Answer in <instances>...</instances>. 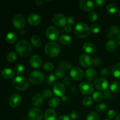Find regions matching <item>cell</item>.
Returning <instances> with one entry per match:
<instances>
[{"instance_id": "681fc988", "label": "cell", "mask_w": 120, "mask_h": 120, "mask_svg": "<svg viewBox=\"0 0 120 120\" xmlns=\"http://www.w3.org/2000/svg\"><path fill=\"white\" fill-rule=\"evenodd\" d=\"M105 3V0H96L94 1V4L97 7H102Z\"/></svg>"}, {"instance_id": "bcb514c9", "label": "cell", "mask_w": 120, "mask_h": 120, "mask_svg": "<svg viewBox=\"0 0 120 120\" xmlns=\"http://www.w3.org/2000/svg\"><path fill=\"white\" fill-rule=\"evenodd\" d=\"M101 75L103 76H109L110 75V70L109 68H103L101 71Z\"/></svg>"}, {"instance_id": "30bf717a", "label": "cell", "mask_w": 120, "mask_h": 120, "mask_svg": "<svg viewBox=\"0 0 120 120\" xmlns=\"http://www.w3.org/2000/svg\"><path fill=\"white\" fill-rule=\"evenodd\" d=\"M53 22L54 24L58 26H64L67 22L65 15L62 13H57L53 17Z\"/></svg>"}, {"instance_id": "7bdbcfd3", "label": "cell", "mask_w": 120, "mask_h": 120, "mask_svg": "<svg viewBox=\"0 0 120 120\" xmlns=\"http://www.w3.org/2000/svg\"><path fill=\"white\" fill-rule=\"evenodd\" d=\"M111 32L113 33L115 35H118L120 33V28L118 26L116 25H114L111 26L110 28V30Z\"/></svg>"}, {"instance_id": "ab89813d", "label": "cell", "mask_w": 120, "mask_h": 120, "mask_svg": "<svg viewBox=\"0 0 120 120\" xmlns=\"http://www.w3.org/2000/svg\"><path fill=\"white\" fill-rule=\"evenodd\" d=\"M97 18H98V15H97V13L95 11H91L88 15V19L91 21V22L96 21L97 20Z\"/></svg>"}, {"instance_id": "f546056e", "label": "cell", "mask_w": 120, "mask_h": 120, "mask_svg": "<svg viewBox=\"0 0 120 120\" xmlns=\"http://www.w3.org/2000/svg\"><path fill=\"white\" fill-rule=\"evenodd\" d=\"M59 67L60 69L63 70H66V71L71 69V64L66 61H62L61 62H60L59 63Z\"/></svg>"}, {"instance_id": "7402d4cb", "label": "cell", "mask_w": 120, "mask_h": 120, "mask_svg": "<svg viewBox=\"0 0 120 120\" xmlns=\"http://www.w3.org/2000/svg\"><path fill=\"white\" fill-rule=\"evenodd\" d=\"M56 116H57V114H56V111L52 109H48L46 110L44 114L45 120H55Z\"/></svg>"}, {"instance_id": "d4e9b609", "label": "cell", "mask_w": 120, "mask_h": 120, "mask_svg": "<svg viewBox=\"0 0 120 120\" xmlns=\"http://www.w3.org/2000/svg\"><path fill=\"white\" fill-rule=\"evenodd\" d=\"M59 41L63 45H69L71 42V38L68 35H62L59 38Z\"/></svg>"}, {"instance_id": "cb8c5ba5", "label": "cell", "mask_w": 120, "mask_h": 120, "mask_svg": "<svg viewBox=\"0 0 120 120\" xmlns=\"http://www.w3.org/2000/svg\"><path fill=\"white\" fill-rule=\"evenodd\" d=\"M117 48V42L114 40H109L105 43V49L109 52H112Z\"/></svg>"}, {"instance_id": "6f0895ef", "label": "cell", "mask_w": 120, "mask_h": 120, "mask_svg": "<svg viewBox=\"0 0 120 120\" xmlns=\"http://www.w3.org/2000/svg\"><path fill=\"white\" fill-rule=\"evenodd\" d=\"M114 36V34L112 32H111V31H109V32L107 34V38L109 39L110 40H112V38H113Z\"/></svg>"}, {"instance_id": "f35d334b", "label": "cell", "mask_w": 120, "mask_h": 120, "mask_svg": "<svg viewBox=\"0 0 120 120\" xmlns=\"http://www.w3.org/2000/svg\"><path fill=\"white\" fill-rule=\"evenodd\" d=\"M100 29L101 26L98 23L93 24L90 28V30H91V32L94 33V34H98L100 32Z\"/></svg>"}, {"instance_id": "9f6ffc18", "label": "cell", "mask_w": 120, "mask_h": 120, "mask_svg": "<svg viewBox=\"0 0 120 120\" xmlns=\"http://www.w3.org/2000/svg\"><path fill=\"white\" fill-rule=\"evenodd\" d=\"M93 64H94L96 66H99L101 64V61L100 60V59L98 58H96L93 60Z\"/></svg>"}, {"instance_id": "9a60e30c", "label": "cell", "mask_w": 120, "mask_h": 120, "mask_svg": "<svg viewBox=\"0 0 120 120\" xmlns=\"http://www.w3.org/2000/svg\"><path fill=\"white\" fill-rule=\"evenodd\" d=\"M29 63L33 68H39L42 64V60L38 55H33L29 59Z\"/></svg>"}, {"instance_id": "7c38bea8", "label": "cell", "mask_w": 120, "mask_h": 120, "mask_svg": "<svg viewBox=\"0 0 120 120\" xmlns=\"http://www.w3.org/2000/svg\"><path fill=\"white\" fill-rule=\"evenodd\" d=\"M70 75L73 79L75 80H80L83 78L84 73L83 70L79 68H74L70 70Z\"/></svg>"}, {"instance_id": "5b68a950", "label": "cell", "mask_w": 120, "mask_h": 120, "mask_svg": "<svg viewBox=\"0 0 120 120\" xmlns=\"http://www.w3.org/2000/svg\"><path fill=\"white\" fill-rule=\"evenodd\" d=\"M45 79L44 74L39 70H34L32 71L29 76V79L32 84L35 85H39L43 82Z\"/></svg>"}, {"instance_id": "b9f144b4", "label": "cell", "mask_w": 120, "mask_h": 120, "mask_svg": "<svg viewBox=\"0 0 120 120\" xmlns=\"http://www.w3.org/2000/svg\"><path fill=\"white\" fill-rule=\"evenodd\" d=\"M42 96H43V98H49L52 96V93L49 89H45L42 92Z\"/></svg>"}, {"instance_id": "f907efd6", "label": "cell", "mask_w": 120, "mask_h": 120, "mask_svg": "<svg viewBox=\"0 0 120 120\" xmlns=\"http://www.w3.org/2000/svg\"><path fill=\"white\" fill-rule=\"evenodd\" d=\"M63 83H64V85L65 84V85L66 86H69L70 84H71V80H70V78H69V77H68V76H66V77H65L64 78V80H63Z\"/></svg>"}, {"instance_id": "d6986e66", "label": "cell", "mask_w": 120, "mask_h": 120, "mask_svg": "<svg viewBox=\"0 0 120 120\" xmlns=\"http://www.w3.org/2000/svg\"><path fill=\"white\" fill-rule=\"evenodd\" d=\"M83 49L87 53L94 54L97 51V47L94 43L87 42L83 45Z\"/></svg>"}, {"instance_id": "be15d7a7", "label": "cell", "mask_w": 120, "mask_h": 120, "mask_svg": "<svg viewBox=\"0 0 120 120\" xmlns=\"http://www.w3.org/2000/svg\"><path fill=\"white\" fill-rule=\"evenodd\" d=\"M119 14H120V12H119Z\"/></svg>"}, {"instance_id": "ac0fdd59", "label": "cell", "mask_w": 120, "mask_h": 120, "mask_svg": "<svg viewBox=\"0 0 120 120\" xmlns=\"http://www.w3.org/2000/svg\"><path fill=\"white\" fill-rule=\"evenodd\" d=\"M28 21L29 24L31 25L36 26L38 25L41 23V19L38 14L33 13V14H30L28 16Z\"/></svg>"}, {"instance_id": "3957f363", "label": "cell", "mask_w": 120, "mask_h": 120, "mask_svg": "<svg viewBox=\"0 0 120 120\" xmlns=\"http://www.w3.org/2000/svg\"><path fill=\"white\" fill-rule=\"evenodd\" d=\"M45 52L49 57H53L59 55L60 52V48L56 42H50L46 45Z\"/></svg>"}, {"instance_id": "60d3db41", "label": "cell", "mask_w": 120, "mask_h": 120, "mask_svg": "<svg viewBox=\"0 0 120 120\" xmlns=\"http://www.w3.org/2000/svg\"><path fill=\"white\" fill-rule=\"evenodd\" d=\"M92 101L93 99L90 96H86V97H84L83 101H82L83 105H85V106H89V105H90L92 104Z\"/></svg>"}, {"instance_id": "4fadbf2b", "label": "cell", "mask_w": 120, "mask_h": 120, "mask_svg": "<svg viewBox=\"0 0 120 120\" xmlns=\"http://www.w3.org/2000/svg\"><path fill=\"white\" fill-rule=\"evenodd\" d=\"M79 63L84 68H87L93 64V59L86 54H82L79 57Z\"/></svg>"}, {"instance_id": "484cf974", "label": "cell", "mask_w": 120, "mask_h": 120, "mask_svg": "<svg viewBox=\"0 0 120 120\" xmlns=\"http://www.w3.org/2000/svg\"><path fill=\"white\" fill-rule=\"evenodd\" d=\"M30 42H31V44L35 48H38L41 45V39L39 38L38 36L35 35H32L31 36V38H30Z\"/></svg>"}, {"instance_id": "f1b7e54d", "label": "cell", "mask_w": 120, "mask_h": 120, "mask_svg": "<svg viewBox=\"0 0 120 120\" xmlns=\"http://www.w3.org/2000/svg\"><path fill=\"white\" fill-rule=\"evenodd\" d=\"M6 40L7 42L10 43H14L17 40V35L14 32L8 33L6 36Z\"/></svg>"}, {"instance_id": "ba28073f", "label": "cell", "mask_w": 120, "mask_h": 120, "mask_svg": "<svg viewBox=\"0 0 120 120\" xmlns=\"http://www.w3.org/2000/svg\"><path fill=\"white\" fill-rule=\"evenodd\" d=\"M80 91L82 94L85 95L91 94L94 90L93 86L89 81H84L80 84Z\"/></svg>"}, {"instance_id": "8fae6325", "label": "cell", "mask_w": 120, "mask_h": 120, "mask_svg": "<svg viewBox=\"0 0 120 120\" xmlns=\"http://www.w3.org/2000/svg\"><path fill=\"white\" fill-rule=\"evenodd\" d=\"M94 84L97 89L100 90H103V91L107 90L108 87H109L108 81L105 79L103 78V77L97 79L94 81Z\"/></svg>"}, {"instance_id": "836d02e7", "label": "cell", "mask_w": 120, "mask_h": 120, "mask_svg": "<svg viewBox=\"0 0 120 120\" xmlns=\"http://www.w3.org/2000/svg\"><path fill=\"white\" fill-rule=\"evenodd\" d=\"M57 80V78H56V76H55L53 74H51V75H49V76L47 77L46 82L47 84L49 86H52L53 84H54L55 83V82Z\"/></svg>"}, {"instance_id": "8d00e7d4", "label": "cell", "mask_w": 120, "mask_h": 120, "mask_svg": "<svg viewBox=\"0 0 120 120\" xmlns=\"http://www.w3.org/2000/svg\"><path fill=\"white\" fill-rule=\"evenodd\" d=\"M25 68L23 64H18L15 67V71L16 73L18 75H22L24 72Z\"/></svg>"}, {"instance_id": "83f0119b", "label": "cell", "mask_w": 120, "mask_h": 120, "mask_svg": "<svg viewBox=\"0 0 120 120\" xmlns=\"http://www.w3.org/2000/svg\"><path fill=\"white\" fill-rule=\"evenodd\" d=\"M112 73L115 77L120 79V63H117L112 67Z\"/></svg>"}, {"instance_id": "816d5d0a", "label": "cell", "mask_w": 120, "mask_h": 120, "mask_svg": "<svg viewBox=\"0 0 120 120\" xmlns=\"http://www.w3.org/2000/svg\"><path fill=\"white\" fill-rule=\"evenodd\" d=\"M63 29L68 34H69V33H70L71 32V28L69 25H64Z\"/></svg>"}, {"instance_id": "db71d44e", "label": "cell", "mask_w": 120, "mask_h": 120, "mask_svg": "<svg viewBox=\"0 0 120 120\" xmlns=\"http://www.w3.org/2000/svg\"><path fill=\"white\" fill-rule=\"evenodd\" d=\"M75 22V18L72 16H69L68 19H67V22H68V24L70 25H73Z\"/></svg>"}, {"instance_id": "52a82bcc", "label": "cell", "mask_w": 120, "mask_h": 120, "mask_svg": "<svg viewBox=\"0 0 120 120\" xmlns=\"http://www.w3.org/2000/svg\"><path fill=\"white\" fill-rule=\"evenodd\" d=\"M43 117V113L41 109L34 107L29 110L28 117L29 120H41Z\"/></svg>"}, {"instance_id": "44dd1931", "label": "cell", "mask_w": 120, "mask_h": 120, "mask_svg": "<svg viewBox=\"0 0 120 120\" xmlns=\"http://www.w3.org/2000/svg\"><path fill=\"white\" fill-rule=\"evenodd\" d=\"M85 76L89 81H93L97 77V72L93 68H89L86 70Z\"/></svg>"}, {"instance_id": "e575fe53", "label": "cell", "mask_w": 120, "mask_h": 120, "mask_svg": "<svg viewBox=\"0 0 120 120\" xmlns=\"http://www.w3.org/2000/svg\"><path fill=\"white\" fill-rule=\"evenodd\" d=\"M60 103V100L58 98H57V97H53V98H51L49 100V105L51 107L55 108L59 105Z\"/></svg>"}, {"instance_id": "4316f807", "label": "cell", "mask_w": 120, "mask_h": 120, "mask_svg": "<svg viewBox=\"0 0 120 120\" xmlns=\"http://www.w3.org/2000/svg\"><path fill=\"white\" fill-rule=\"evenodd\" d=\"M110 90L114 93H118L120 92V82L115 81L110 85Z\"/></svg>"}, {"instance_id": "277c9868", "label": "cell", "mask_w": 120, "mask_h": 120, "mask_svg": "<svg viewBox=\"0 0 120 120\" xmlns=\"http://www.w3.org/2000/svg\"><path fill=\"white\" fill-rule=\"evenodd\" d=\"M75 34L81 38H86L90 35V28L83 22H78L75 26Z\"/></svg>"}, {"instance_id": "2e32d148", "label": "cell", "mask_w": 120, "mask_h": 120, "mask_svg": "<svg viewBox=\"0 0 120 120\" xmlns=\"http://www.w3.org/2000/svg\"><path fill=\"white\" fill-rule=\"evenodd\" d=\"M21 102V97L19 94L15 93L12 95L9 98V105L12 107H16L18 106Z\"/></svg>"}, {"instance_id": "603a6c76", "label": "cell", "mask_w": 120, "mask_h": 120, "mask_svg": "<svg viewBox=\"0 0 120 120\" xmlns=\"http://www.w3.org/2000/svg\"><path fill=\"white\" fill-rule=\"evenodd\" d=\"M1 75L4 78L6 79H11L14 76V71L9 68L4 69L1 72Z\"/></svg>"}, {"instance_id": "680465c9", "label": "cell", "mask_w": 120, "mask_h": 120, "mask_svg": "<svg viewBox=\"0 0 120 120\" xmlns=\"http://www.w3.org/2000/svg\"><path fill=\"white\" fill-rule=\"evenodd\" d=\"M35 3H36V4L37 5L41 6L42 5L43 2H42V1H41V0H36V1H35Z\"/></svg>"}, {"instance_id": "6125c7cd", "label": "cell", "mask_w": 120, "mask_h": 120, "mask_svg": "<svg viewBox=\"0 0 120 120\" xmlns=\"http://www.w3.org/2000/svg\"><path fill=\"white\" fill-rule=\"evenodd\" d=\"M104 120H110V119H104Z\"/></svg>"}, {"instance_id": "9c48e42d", "label": "cell", "mask_w": 120, "mask_h": 120, "mask_svg": "<svg viewBox=\"0 0 120 120\" xmlns=\"http://www.w3.org/2000/svg\"><path fill=\"white\" fill-rule=\"evenodd\" d=\"M46 36L49 39L54 41L58 39L59 33L56 27L53 26H50L47 28L46 30Z\"/></svg>"}, {"instance_id": "4dcf8cb0", "label": "cell", "mask_w": 120, "mask_h": 120, "mask_svg": "<svg viewBox=\"0 0 120 120\" xmlns=\"http://www.w3.org/2000/svg\"><path fill=\"white\" fill-rule=\"evenodd\" d=\"M93 100L96 102H100L104 98V95L101 91H95L93 95Z\"/></svg>"}, {"instance_id": "ffe728a7", "label": "cell", "mask_w": 120, "mask_h": 120, "mask_svg": "<svg viewBox=\"0 0 120 120\" xmlns=\"http://www.w3.org/2000/svg\"><path fill=\"white\" fill-rule=\"evenodd\" d=\"M43 100H44V98L42 94L36 93L33 96L32 98V104L35 106H40L43 104Z\"/></svg>"}, {"instance_id": "11a10c76", "label": "cell", "mask_w": 120, "mask_h": 120, "mask_svg": "<svg viewBox=\"0 0 120 120\" xmlns=\"http://www.w3.org/2000/svg\"><path fill=\"white\" fill-rule=\"evenodd\" d=\"M70 117L73 120H76L78 118V114L76 111H72L70 113Z\"/></svg>"}, {"instance_id": "f6af8a7d", "label": "cell", "mask_w": 120, "mask_h": 120, "mask_svg": "<svg viewBox=\"0 0 120 120\" xmlns=\"http://www.w3.org/2000/svg\"><path fill=\"white\" fill-rule=\"evenodd\" d=\"M55 75L56 77H59V78H63L64 77V73L63 70L58 69L55 71Z\"/></svg>"}, {"instance_id": "5bb4252c", "label": "cell", "mask_w": 120, "mask_h": 120, "mask_svg": "<svg viewBox=\"0 0 120 120\" xmlns=\"http://www.w3.org/2000/svg\"><path fill=\"white\" fill-rule=\"evenodd\" d=\"M79 7L84 11H91L94 8V3L90 0H82L79 2Z\"/></svg>"}, {"instance_id": "1f68e13d", "label": "cell", "mask_w": 120, "mask_h": 120, "mask_svg": "<svg viewBox=\"0 0 120 120\" xmlns=\"http://www.w3.org/2000/svg\"><path fill=\"white\" fill-rule=\"evenodd\" d=\"M87 120H100V116L97 112L91 111L89 112L86 117Z\"/></svg>"}, {"instance_id": "6da1fadb", "label": "cell", "mask_w": 120, "mask_h": 120, "mask_svg": "<svg viewBox=\"0 0 120 120\" xmlns=\"http://www.w3.org/2000/svg\"><path fill=\"white\" fill-rule=\"evenodd\" d=\"M15 49L18 53L23 57H27L32 51V45L30 42L26 40H21L16 45Z\"/></svg>"}, {"instance_id": "94428289", "label": "cell", "mask_w": 120, "mask_h": 120, "mask_svg": "<svg viewBox=\"0 0 120 120\" xmlns=\"http://www.w3.org/2000/svg\"><path fill=\"white\" fill-rule=\"evenodd\" d=\"M116 120H120V114L117 116V117H116Z\"/></svg>"}, {"instance_id": "ee69618b", "label": "cell", "mask_w": 120, "mask_h": 120, "mask_svg": "<svg viewBox=\"0 0 120 120\" xmlns=\"http://www.w3.org/2000/svg\"><path fill=\"white\" fill-rule=\"evenodd\" d=\"M54 68V66L53 63H50V62H47L43 66V69L46 71H51Z\"/></svg>"}, {"instance_id": "7dc6e473", "label": "cell", "mask_w": 120, "mask_h": 120, "mask_svg": "<svg viewBox=\"0 0 120 120\" xmlns=\"http://www.w3.org/2000/svg\"><path fill=\"white\" fill-rule=\"evenodd\" d=\"M116 111L113 110H110L108 111V113H107V116L109 117V118L110 119H113L114 118V117H116Z\"/></svg>"}, {"instance_id": "d6a6232c", "label": "cell", "mask_w": 120, "mask_h": 120, "mask_svg": "<svg viewBox=\"0 0 120 120\" xmlns=\"http://www.w3.org/2000/svg\"><path fill=\"white\" fill-rule=\"evenodd\" d=\"M108 106L105 103H101L97 104L96 107V111L98 112H104L107 110Z\"/></svg>"}, {"instance_id": "c3c4849f", "label": "cell", "mask_w": 120, "mask_h": 120, "mask_svg": "<svg viewBox=\"0 0 120 120\" xmlns=\"http://www.w3.org/2000/svg\"><path fill=\"white\" fill-rule=\"evenodd\" d=\"M104 97L106 100H109L112 97V94H111V91H109V90H106L104 91Z\"/></svg>"}, {"instance_id": "e0dca14e", "label": "cell", "mask_w": 120, "mask_h": 120, "mask_svg": "<svg viewBox=\"0 0 120 120\" xmlns=\"http://www.w3.org/2000/svg\"><path fill=\"white\" fill-rule=\"evenodd\" d=\"M53 92L58 96H63L65 93V86L61 83H56L53 86Z\"/></svg>"}, {"instance_id": "7a4b0ae2", "label": "cell", "mask_w": 120, "mask_h": 120, "mask_svg": "<svg viewBox=\"0 0 120 120\" xmlns=\"http://www.w3.org/2000/svg\"><path fill=\"white\" fill-rule=\"evenodd\" d=\"M13 86L18 90L24 91L29 87V82L24 76H19L15 77L12 82Z\"/></svg>"}, {"instance_id": "74e56055", "label": "cell", "mask_w": 120, "mask_h": 120, "mask_svg": "<svg viewBox=\"0 0 120 120\" xmlns=\"http://www.w3.org/2000/svg\"><path fill=\"white\" fill-rule=\"evenodd\" d=\"M16 58H17V55H16V53L14 52H9L7 56V60L9 62H15L16 60Z\"/></svg>"}, {"instance_id": "8992f818", "label": "cell", "mask_w": 120, "mask_h": 120, "mask_svg": "<svg viewBox=\"0 0 120 120\" xmlns=\"http://www.w3.org/2000/svg\"><path fill=\"white\" fill-rule=\"evenodd\" d=\"M12 23L15 28L19 29H22L26 24V19L22 14H17L13 17Z\"/></svg>"}, {"instance_id": "d590c367", "label": "cell", "mask_w": 120, "mask_h": 120, "mask_svg": "<svg viewBox=\"0 0 120 120\" xmlns=\"http://www.w3.org/2000/svg\"><path fill=\"white\" fill-rule=\"evenodd\" d=\"M107 11L108 12L110 13V14H114L116 12L117 10V7L115 4H109L107 6Z\"/></svg>"}, {"instance_id": "f5cc1de1", "label": "cell", "mask_w": 120, "mask_h": 120, "mask_svg": "<svg viewBox=\"0 0 120 120\" xmlns=\"http://www.w3.org/2000/svg\"><path fill=\"white\" fill-rule=\"evenodd\" d=\"M56 120H70V118L68 115H62L58 117Z\"/></svg>"}, {"instance_id": "91938a15", "label": "cell", "mask_w": 120, "mask_h": 120, "mask_svg": "<svg viewBox=\"0 0 120 120\" xmlns=\"http://www.w3.org/2000/svg\"><path fill=\"white\" fill-rule=\"evenodd\" d=\"M117 42H118V44H119V45L120 46V32L118 34V35H117Z\"/></svg>"}]
</instances>
